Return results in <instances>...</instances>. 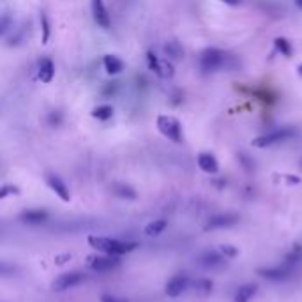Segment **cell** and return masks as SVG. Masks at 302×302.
Listing matches in <instances>:
<instances>
[{
  "mask_svg": "<svg viewBox=\"0 0 302 302\" xmlns=\"http://www.w3.org/2000/svg\"><path fill=\"white\" fill-rule=\"evenodd\" d=\"M89 244L92 246L97 251L105 253V255H115V256H122L126 253H131L136 244L134 242H126L120 241V239H112V237H99V235H90L89 237Z\"/></svg>",
  "mask_w": 302,
  "mask_h": 302,
  "instance_id": "cell-1",
  "label": "cell"
},
{
  "mask_svg": "<svg viewBox=\"0 0 302 302\" xmlns=\"http://www.w3.org/2000/svg\"><path fill=\"white\" fill-rule=\"evenodd\" d=\"M230 67V57L224 53L223 50H217V48H207V50L201 51L200 55V69L207 74L210 72L223 71V69Z\"/></svg>",
  "mask_w": 302,
  "mask_h": 302,
  "instance_id": "cell-2",
  "label": "cell"
},
{
  "mask_svg": "<svg viewBox=\"0 0 302 302\" xmlns=\"http://www.w3.org/2000/svg\"><path fill=\"white\" fill-rule=\"evenodd\" d=\"M297 134V129L290 126H284V127H276V129L269 131V133L262 134V136L255 138L253 145L255 147H270V145H276V143H283V141H288Z\"/></svg>",
  "mask_w": 302,
  "mask_h": 302,
  "instance_id": "cell-3",
  "label": "cell"
},
{
  "mask_svg": "<svg viewBox=\"0 0 302 302\" xmlns=\"http://www.w3.org/2000/svg\"><path fill=\"white\" fill-rule=\"evenodd\" d=\"M158 129L165 138H168L173 143H182L184 134L180 122L172 115H159L158 117Z\"/></svg>",
  "mask_w": 302,
  "mask_h": 302,
  "instance_id": "cell-4",
  "label": "cell"
},
{
  "mask_svg": "<svg viewBox=\"0 0 302 302\" xmlns=\"http://www.w3.org/2000/svg\"><path fill=\"white\" fill-rule=\"evenodd\" d=\"M85 281V274L78 272V270H72V272H65L60 274L53 279L51 283V288L55 291H65V290H71V288H76L78 284H82Z\"/></svg>",
  "mask_w": 302,
  "mask_h": 302,
  "instance_id": "cell-5",
  "label": "cell"
},
{
  "mask_svg": "<svg viewBox=\"0 0 302 302\" xmlns=\"http://www.w3.org/2000/svg\"><path fill=\"white\" fill-rule=\"evenodd\" d=\"M89 267L94 270V272L105 274V272H112L117 267H120V256L115 255H99V256H92L89 262Z\"/></svg>",
  "mask_w": 302,
  "mask_h": 302,
  "instance_id": "cell-6",
  "label": "cell"
},
{
  "mask_svg": "<svg viewBox=\"0 0 302 302\" xmlns=\"http://www.w3.org/2000/svg\"><path fill=\"white\" fill-rule=\"evenodd\" d=\"M46 184H48V187H50V189L53 191V193L57 194L62 201H65V203H67V201H71V191H69L67 184H65L64 180L57 175V173H48V175H46Z\"/></svg>",
  "mask_w": 302,
  "mask_h": 302,
  "instance_id": "cell-7",
  "label": "cell"
},
{
  "mask_svg": "<svg viewBox=\"0 0 302 302\" xmlns=\"http://www.w3.org/2000/svg\"><path fill=\"white\" fill-rule=\"evenodd\" d=\"M92 15L96 23L101 29L108 30L112 27V16H110L108 9H106L105 2L103 0H92Z\"/></svg>",
  "mask_w": 302,
  "mask_h": 302,
  "instance_id": "cell-8",
  "label": "cell"
},
{
  "mask_svg": "<svg viewBox=\"0 0 302 302\" xmlns=\"http://www.w3.org/2000/svg\"><path fill=\"white\" fill-rule=\"evenodd\" d=\"M187 286H189V277L184 276V274H177V276H173L172 279L166 283L165 293L168 295V297H179L180 293H184V291L187 290Z\"/></svg>",
  "mask_w": 302,
  "mask_h": 302,
  "instance_id": "cell-9",
  "label": "cell"
},
{
  "mask_svg": "<svg viewBox=\"0 0 302 302\" xmlns=\"http://www.w3.org/2000/svg\"><path fill=\"white\" fill-rule=\"evenodd\" d=\"M48 217H50V214L46 212V210L43 209H29V210H23L22 216H20V219L23 221V223L27 224H43L48 221Z\"/></svg>",
  "mask_w": 302,
  "mask_h": 302,
  "instance_id": "cell-10",
  "label": "cell"
},
{
  "mask_svg": "<svg viewBox=\"0 0 302 302\" xmlns=\"http://www.w3.org/2000/svg\"><path fill=\"white\" fill-rule=\"evenodd\" d=\"M55 72H57V67H55L53 60L51 58H43L39 62V69H37V76L43 83H51L55 78Z\"/></svg>",
  "mask_w": 302,
  "mask_h": 302,
  "instance_id": "cell-11",
  "label": "cell"
},
{
  "mask_svg": "<svg viewBox=\"0 0 302 302\" xmlns=\"http://www.w3.org/2000/svg\"><path fill=\"white\" fill-rule=\"evenodd\" d=\"M103 65H105L106 72L112 76H117L126 69V64H124L122 58H119L117 55H105L103 58Z\"/></svg>",
  "mask_w": 302,
  "mask_h": 302,
  "instance_id": "cell-12",
  "label": "cell"
},
{
  "mask_svg": "<svg viewBox=\"0 0 302 302\" xmlns=\"http://www.w3.org/2000/svg\"><path fill=\"white\" fill-rule=\"evenodd\" d=\"M198 166L205 173H217L219 172V163L210 152H201L198 156Z\"/></svg>",
  "mask_w": 302,
  "mask_h": 302,
  "instance_id": "cell-13",
  "label": "cell"
},
{
  "mask_svg": "<svg viewBox=\"0 0 302 302\" xmlns=\"http://www.w3.org/2000/svg\"><path fill=\"white\" fill-rule=\"evenodd\" d=\"M165 55L168 57V60H182L186 51L179 41H168L165 43Z\"/></svg>",
  "mask_w": 302,
  "mask_h": 302,
  "instance_id": "cell-14",
  "label": "cell"
},
{
  "mask_svg": "<svg viewBox=\"0 0 302 302\" xmlns=\"http://www.w3.org/2000/svg\"><path fill=\"white\" fill-rule=\"evenodd\" d=\"M113 194L119 198H122V200H136V191L133 189L131 186H127V184H122V182H117L113 184Z\"/></svg>",
  "mask_w": 302,
  "mask_h": 302,
  "instance_id": "cell-15",
  "label": "cell"
},
{
  "mask_svg": "<svg viewBox=\"0 0 302 302\" xmlns=\"http://www.w3.org/2000/svg\"><path fill=\"white\" fill-rule=\"evenodd\" d=\"M166 226H168V221L166 219H156L145 226V234L148 237H156V235H161L166 230Z\"/></svg>",
  "mask_w": 302,
  "mask_h": 302,
  "instance_id": "cell-16",
  "label": "cell"
},
{
  "mask_svg": "<svg viewBox=\"0 0 302 302\" xmlns=\"http://www.w3.org/2000/svg\"><path fill=\"white\" fill-rule=\"evenodd\" d=\"M113 113H115V110H113L112 105H99L97 108L92 110V117L97 120H110Z\"/></svg>",
  "mask_w": 302,
  "mask_h": 302,
  "instance_id": "cell-17",
  "label": "cell"
},
{
  "mask_svg": "<svg viewBox=\"0 0 302 302\" xmlns=\"http://www.w3.org/2000/svg\"><path fill=\"white\" fill-rule=\"evenodd\" d=\"M235 223L234 216H217L212 217L207 224V230H214V228H223V226H230V224Z\"/></svg>",
  "mask_w": 302,
  "mask_h": 302,
  "instance_id": "cell-18",
  "label": "cell"
},
{
  "mask_svg": "<svg viewBox=\"0 0 302 302\" xmlns=\"http://www.w3.org/2000/svg\"><path fill=\"white\" fill-rule=\"evenodd\" d=\"M50 37H51V23L46 13H43V15H41V43L48 44Z\"/></svg>",
  "mask_w": 302,
  "mask_h": 302,
  "instance_id": "cell-19",
  "label": "cell"
},
{
  "mask_svg": "<svg viewBox=\"0 0 302 302\" xmlns=\"http://www.w3.org/2000/svg\"><path fill=\"white\" fill-rule=\"evenodd\" d=\"M274 48H276V51H279L283 57H290L291 55V44L288 39H284V37H276L274 39Z\"/></svg>",
  "mask_w": 302,
  "mask_h": 302,
  "instance_id": "cell-20",
  "label": "cell"
},
{
  "mask_svg": "<svg viewBox=\"0 0 302 302\" xmlns=\"http://www.w3.org/2000/svg\"><path fill=\"white\" fill-rule=\"evenodd\" d=\"M175 74V69H173V64L168 60V58H161V64H159V72L158 76L161 78H172Z\"/></svg>",
  "mask_w": 302,
  "mask_h": 302,
  "instance_id": "cell-21",
  "label": "cell"
},
{
  "mask_svg": "<svg viewBox=\"0 0 302 302\" xmlns=\"http://www.w3.org/2000/svg\"><path fill=\"white\" fill-rule=\"evenodd\" d=\"M16 272H18V267L9 262H2V260H0V277H11L15 276Z\"/></svg>",
  "mask_w": 302,
  "mask_h": 302,
  "instance_id": "cell-22",
  "label": "cell"
},
{
  "mask_svg": "<svg viewBox=\"0 0 302 302\" xmlns=\"http://www.w3.org/2000/svg\"><path fill=\"white\" fill-rule=\"evenodd\" d=\"M255 288L256 286H244L241 288V290L237 291V295H235V302H248L249 298H251V295L255 293Z\"/></svg>",
  "mask_w": 302,
  "mask_h": 302,
  "instance_id": "cell-23",
  "label": "cell"
},
{
  "mask_svg": "<svg viewBox=\"0 0 302 302\" xmlns=\"http://www.w3.org/2000/svg\"><path fill=\"white\" fill-rule=\"evenodd\" d=\"M46 122L50 127H60L62 122H64V115L60 112H50L46 115Z\"/></svg>",
  "mask_w": 302,
  "mask_h": 302,
  "instance_id": "cell-24",
  "label": "cell"
},
{
  "mask_svg": "<svg viewBox=\"0 0 302 302\" xmlns=\"http://www.w3.org/2000/svg\"><path fill=\"white\" fill-rule=\"evenodd\" d=\"M13 22H15V20H13V15H9V13L0 15V36H4V34L11 29Z\"/></svg>",
  "mask_w": 302,
  "mask_h": 302,
  "instance_id": "cell-25",
  "label": "cell"
},
{
  "mask_svg": "<svg viewBox=\"0 0 302 302\" xmlns=\"http://www.w3.org/2000/svg\"><path fill=\"white\" fill-rule=\"evenodd\" d=\"M159 64H161V58H159L154 51H147V65L150 71L156 72V74L159 72Z\"/></svg>",
  "mask_w": 302,
  "mask_h": 302,
  "instance_id": "cell-26",
  "label": "cell"
},
{
  "mask_svg": "<svg viewBox=\"0 0 302 302\" xmlns=\"http://www.w3.org/2000/svg\"><path fill=\"white\" fill-rule=\"evenodd\" d=\"M18 189L11 184H4V186H0V200H4V198L11 196V194H16Z\"/></svg>",
  "mask_w": 302,
  "mask_h": 302,
  "instance_id": "cell-27",
  "label": "cell"
},
{
  "mask_svg": "<svg viewBox=\"0 0 302 302\" xmlns=\"http://www.w3.org/2000/svg\"><path fill=\"white\" fill-rule=\"evenodd\" d=\"M219 260H221L219 255H216V253H207V255L203 256V263H205V265H216Z\"/></svg>",
  "mask_w": 302,
  "mask_h": 302,
  "instance_id": "cell-28",
  "label": "cell"
},
{
  "mask_svg": "<svg viewBox=\"0 0 302 302\" xmlns=\"http://www.w3.org/2000/svg\"><path fill=\"white\" fill-rule=\"evenodd\" d=\"M101 302H127L126 298H120V297H115L112 293H103L101 295Z\"/></svg>",
  "mask_w": 302,
  "mask_h": 302,
  "instance_id": "cell-29",
  "label": "cell"
},
{
  "mask_svg": "<svg viewBox=\"0 0 302 302\" xmlns=\"http://www.w3.org/2000/svg\"><path fill=\"white\" fill-rule=\"evenodd\" d=\"M117 85H119V83H106L105 96H113V94L117 92Z\"/></svg>",
  "mask_w": 302,
  "mask_h": 302,
  "instance_id": "cell-30",
  "label": "cell"
},
{
  "mask_svg": "<svg viewBox=\"0 0 302 302\" xmlns=\"http://www.w3.org/2000/svg\"><path fill=\"white\" fill-rule=\"evenodd\" d=\"M223 2H226V4H232V6H237V4H241L242 0H223Z\"/></svg>",
  "mask_w": 302,
  "mask_h": 302,
  "instance_id": "cell-31",
  "label": "cell"
},
{
  "mask_svg": "<svg viewBox=\"0 0 302 302\" xmlns=\"http://www.w3.org/2000/svg\"><path fill=\"white\" fill-rule=\"evenodd\" d=\"M295 4H297V8L302 9V0H295Z\"/></svg>",
  "mask_w": 302,
  "mask_h": 302,
  "instance_id": "cell-32",
  "label": "cell"
},
{
  "mask_svg": "<svg viewBox=\"0 0 302 302\" xmlns=\"http://www.w3.org/2000/svg\"><path fill=\"white\" fill-rule=\"evenodd\" d=\"M298 74H300V76H302V64H300V65H298Z\"/></svg>",
  "mask_w": 302,
  "mask_h": 302,
  "instance_id": "cell-33",
  "label": "cell"
}]
</instances>
